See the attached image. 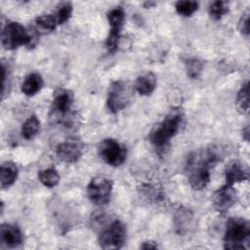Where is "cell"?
Returning <instances> with one entry per match:
<instances>
[{"label": "cell", "instance_id": "cell-8", "mask_svg": "<svg viewBox=\"0 0 250 250\" xmlns=\"http://www.w3.org/2000/svg\"><path fill=\"white\" fill-rule=\"evenodd\" d=\"M111 191L112 181L104 176L92 178L87 186V195L97 205L106 204L110 199Z\"/></svg>", "mask_w": 250, "mask_h": 250}, {"label": "cell", "instance_id": "cell-28", "mask_svg": "<svg viewBox=\"0 0 250 250\" xmlns=\"http://www.w3.org/2000/svg\"><path fill=\"white\" fill-rule=\"evenodd\" d=\"M238 29L240 31V33L244 36H248L250 33V28H249V12H245L239 21H238Z\"/></svg>", "mask_w": 250, "mask_h": 250}, {"label": "cell", "instance_id": "cell-22", "mask_svg": "<svg viewBox=\"0 0 250 250\" xmlns=\"http://www.w3.org/2000/svg\"><path fill=\"white\" fill-rule=\"evenodd\" d=\"M38 179L41 184L47 188H54L60 182V176L54 168H47L38 171Z\"/></svg>", "mask_w": 250, "mask_h": 250}, {"label": "cell", "instance_id": "cell-27", "mask_svg": "<svg viewBox=\"0 0 250 250\" xmlns=\"http://www.w3.org/2000/svg\"><path fill=\"white\" fill-rule=\"evenodd\" d=\"M119 39H120V32H114L109 30V33L105 41V46L109 53H114L118 49Z\"/></svg>", "mask_w": 250, "mask_h": 250}, {"label": "cell", "instance_id": "cell-2", "mask_svg": "<svg viewBox=\"0 0 250 250\" xmlns=\"http://www.w3.org/2000/svg\"><path fill=\"white\" fill-rule=\"evenodd\" d=\"M250 226L248 221L240 217L229 218L226 224L224 247L229 250H241L248 247Z\"/></svg>", "mask_w": 250, "mask_h": 250}, {"label": "cell", "instance_id": "cell-1", "mask_svg": "<svg viewBox=\"0 0 250 250\" xmlns=\"http://www.w3.org/2000/svg\"><path fill=\"white\" fill-rule=\"evenodd\" d=\"M218 160L217 153L211 149L196 152L188 158L187 164L188 182L194 189H202L207 187L211 179L210 169Z\"/></svg>", "mask_w": 250, "mask_h": 250}, {"label": "cell", "instance_id": "cell-12", "mask_svg": "<svg viewBox=\"0 0 250 250\" xmlns=\"http://www.w3.org/2000/svg\"><path fill=\"white\" fill-rule=\"evenodd\" d=\"M0 241L7 248H18L23 242V235L17 225L6 223L0 227Z\"/></svg>", "mask_w": 250, "mask_h": 250}, {"label": "cell", "instance_id": "cell-4", "mask_svg": "<svg viewBox=\"0 0 250 250\" xmlns=\"http://www.w3.org/2000/svg\"><path fill=\"white\" fill-rule=\"evenodd\" d=\"M183 123V114L179 110L171 111L149 132L148 139L155 147L165 146L179 132Z\"/></svg>", "mask_w": 250, "mask_h": 250}, {"label": "cell", "instance_id": "cell-29", "mask_svg": "<svg viewBox=\"0 0 250 250\" xmlns=\"http://www.w3.org/2000/svg\"><path fill=\"white\" fill-rule=\"evenodd\" d=\"M140 248H142V249H157L158 245L153 241H145L140 246Z\"/></svg>", "mask_w": 250, "mask_h": 250}, {"label": "cell", "instance_id": "cell-14", "mask_svg": "<svg viewBox=\"0 0 250 250\" xmlns=\"http://www.w3.org/2000/svg\"><path fill=\"white\" fill-rule=\"evenodd\" d=\"M156 87V76L152 72H146L140 75L135 83V90L142 96L150 95Z\"/></svg>", "mask_w": 250, "mask_h": 250}, {"label": "cell", "instance_id": "cell-30", "mask_svg": "<svg viewBox=\"0 0 250 250\" xmlns=\"http://www.w3.org/2000/svg\"><path fill=\"white\" fill-rule=\"evenodd\" d=\"M242 135H243V137H244V139H245L246 141L249 140V127H248V126L245 127V128L242 130Z\"/></svg>", "mask_w": 250, "mask_h": 250}, {"label": "cell", "instance_id": "cell-18", "mask_svg": "<svg viewBox=\"0 0 250 250\" xmlns=\"http://www.w3.org/2000/svg\"><path fill=\"white\" fill-rule=\"evenodd\" d=\"M57 23L54 15H40L35 19V29L40 34H47L55 30Z\"/></svg>", "mask_w": 250, "mask_h": 250}, {"label": "cell", "instance_id": "cell-17", "mask_svg": "<svg viewBox=\"0 0 250 250\" xmlns=\"http://www.w3.org/2000/svg\"><path fill=\"white\" fill-rule=\"evenodd\" d=\"M191 220H192V213L190 211L183 208H180L179 210H177V213L175 214V218H174V225L177 232L180 234L185 233L190 227Z\"/></svg>", "mask_w": 250, "mask_h": 250}, {"label": "cell", "instance_id": "cell-25", "mask_svg": "<svg viewBox=\"0 0 250 250\" xmlns=\"http://www.w3.org/2000/svg\"><path fill=\"white\" fill-rule=\"evenodd\" d=\"M229 12V5L225 1H215L209 7V15L215 20H221Z\"/></svg>", "mask_w": 250, "mask_h": 250}, {"label": "cell", "instance_id": "cell-16", "mask_svg": "<svg viewBox=\"0 0 250 250\" xmlns=\"http://www.w3.org/2000/svg\"><path fill=\"white\" fill-rule=\"evenodd\" d=\"M18 178V167L14 162L7 161L0 168V185L2 188L12 186Z\"/></svg>", "mask_w": 250, "mask_h": 250}, {"label": "cell", "instance_id": "cell-21", "mask_svg": "<svg viewBox=\"0 0 250 250\" xmlns=\"http://www.w3.org/2000/svg\"><path fill=\"white\" fill-rule=\"evenodd\" d=\"M40 129V121L36 115H30L23 123L21 128V135L24 139H32Z\"/></svg>", "mask_w": 250, "mask_h": 250}, {"label": "cell", "instance_id": "cell-3", "mask_svg": "<svg viewBox=\"0 0 250 250\" xmlns=\"http://www.w3.org/2000/svg\"><path fill=\"white\" fill-rule=\"evenodd\" d=\"M36 29L27 31L20 22L8 21L1 31V44L6 50H14L19 46L33 47L37 42Z\"/></svg>", "mask_w": 250, "mask_h": 250}, {"label": "cell", "instance_id": "cell-15", "mask_svg": "<svg viewBox=\"0 0 250 250\" xmlns=\"http://www.w3.org/2000/svg\"><path fill=\"white\" fill-rule=\"evenodd\" d=\"M43 78L42 76L37 72H31L29 73L21 83V92L30 97L37 94L43 87Z\"/></svg>", "mask_w": 250, "mask_h": 250}, {"label": "cell", "instance_id": "cell-19", "mask_svg": "<svg viewBox=\"0 0 250 250\" xmlns=\"http://www.w3.org/2000/svg\"><path fill=\"white\" fill-rule=\"evenodd\" d=\"M107 21L110 25V31L121 32L124 20H125V12L122 7L118 6L111 9L107 13Z\"/></svg>", "mask_w": 250, "mask_h": 250}, {"label": "cell", "instance_id": "cell-5", "mask_svg": "<svg viewBox=\"0 0 250 250\" xmlns=\"http://www.w3.org/2000/svg\"><path fill=\"white\" fill-rule=\"evenodd\" d=\"M135 88L127 81L115 80L107 90L106 106L112 113H117L128 106L132 102Z\"/></svg>", "mask_w": 250, "mask_h": 250}, {"label": "cell", "instance_id": "cell-13", "mask_svg": "<svg viewBox=\"0 0 250 250\" xmlns=\"http://www.w3.org/2000/svg\"><path fill=\"white\" fill-rule=\"evenodd\" d=\"M249 171L248 167L241 161L233 159L230 160L225 168L226 184L233 186V184L248 180Z\"/></svg>", "mask_w": 250, "mask_h": 250}, {"label": "cell", "instance_id": "cell-26", "mask_svg": "<svg viewBox=\"0 0 250 250\" xmlns=\"http://www.w3.org/2000/svg\"><path fill=\"white\" fill-rule=\"evenodd\" d=\"M186 67H187L188 76L190 77L191 79H196L202 71L203 63L200 60H198L196 58H190V59L187 60Z\"/></svg>", "mask_w": 250, "mask_h": 250}, {"label": "cell", "instance_id": "cell-9", "mask_svg": "<svg viewBox=\"0 0 250 250\" xmlns=\"http://www.w3.org/2000/svg\"><path fill=\"white\" fill-rule=\"evenodd\" d=\"M84 145L77 137H67L56 146V154L65 163L76 162L83 153Z\"/></svg>", "mask_w": 250, "mask_h": 250}, {"label": "cell", "instance_id": "cell-24", "mask_svg": "<svg viewBox=\"0 0 250 250\" xmlns=\"http://www.w3.org/2000/svg\"><path fill=\"white\" fill-rule=\"evenodd\" d=\"M177 13L183 17H190L198 9V3L195 1H178L175 5Z\"/></svg>", "mask_w": 250, "mask_h": 250}, {"label": "cell", "instance_id": "cell-10", "mask_svg": "<svg viewBox=\"0 0 250 250\" xmlns=\"http://www.w3.org/2000/svg\"><path fill=\"white\" fill-rule=\"evenodd\" d=\"M236 201V191L231 185L225 184L216 189L212 195V202L215 210L219 213H226Z\"/></svg>", "mask_w": 250, "mask_h": 250}, {"label": "cell", "instance_id": "cell-7", "mask_svg": "<svg viewBox=\"0 0 250 250\" xmlns=\"http://www.w3.org/2000/svg\"><path fill=\"white\" fill-rule=\"evenodd\" d=\"M126 240L125 225L115 220L99 236V243L103 249H120Z\"/></svg>", "mask_w": 250, "mask_h": 250}, {"label": "cell", "instance_id": "cell-31", "mask_svg": "<svg viewBox=\"0 0 250 250\" xmlns=\"http://www.w3.org/2000/svg\"><path fill=\"white\" fill-rule=\"evenodd\" d=\"M156 3L155 2H152V1H146L144 3V7L145 8H150V7H153Z\"/></svg>", "mask_w": 250, "mask_h": 250}, {"label": "cell", "instance_id": "cell-23", "mask_svg": "<svg viewBox=\"0 0 250 250\" xmlns=\"http://www.w3.org/2000/svg\"><path fill=\"white\" fill-rule=\"evenodd\" d=\"M72 14V4L70 2H61L56 7V12L54 14L58 24L65 22Z\"/></svg>", "mask_w": 250, "mask_h": 250}, {"label": "cell", "instance_id": "cell-20", "mask_svg": "<svg viewBox=\"0 0 250 250\" xmlns=\"http://www.w3.org/2000/svg\"><path fill=\"white\" fill-rule=\"evenodd\" d=\"M236 108L237 110L245 114L249 110V82L245 81L236 97Z\"/></svg>", "mask_w": 250, "mask_h": 250}, {"label": "cell", "instance_id": "cell-11", "mask_svg": "<svg viewBox=\"0 0 250 250\" xmlns=\"http://www.w3.org/2000/svg\"><path fill=\"white\" fill-rule=\"evenodd\" d=\"M73 103V94L66 89H59L54 93L51 110L54 116L58 118L65 117L71 108Z\"/></svg>", "mask_w": 250, "mask_h": 250}, {"label": "cell", "instance_id": "cell-6", "mask_svg": "<svg viewBox=\"0 0 250 250\" xmlns=\"http://www.w3.org/2000/svg\"><path fill=\"white\" fill-rule=\"evenodd\" d=\"M101 158L110 166L118 167L124 163L127 157L126 146L118 141L107 138L102 141L99 146Z\"/></svg>", "mask_w": 250, "mask_h": 250}]
</instances>
